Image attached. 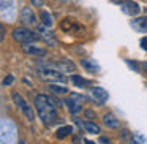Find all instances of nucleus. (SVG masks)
Listing matches in <instances>:
<instances>
[{
	"label": "nucleus",
	"mask_w": 147,
	"mask_h": 144,
	"mask_svg": "<svg viewBox=\"0 0 147 144\" xmlns=\"http://www.w3.org/2000/svg\"><path fill=\"white\" fill-rule=\"evenodd\" d=\"M30 2H32V3H33V7H41V5H43V2H45V0H30Z\"/></svg>",
	"instance_id": "24"
},
{
	"label": "nucleus",
	"mask_w": 147,
	"mask_h": 144,
	"mask_svg": "<svg viewBox=\"0 0 147 144\" xmlns=\"http://www.w3.org/2000/svg\"><path fill=\"white\" fill-rule=\"evenodd\" d=\"M10 10L14 16V0H2V16H7V11Z\"/></svg>",
	"instance_id": "15"
},
{
	"label": "nucleus",
	"mask_w": 147,
	"mask_h": 144,
	"mask_svg": "<svg viewBox=\"0 0 147 144\" xmlns=\"http://www.w3.org/2000/svg\"><path fill=\"white\" fill-rule=\"evenodd\" d=\"M141 48H142L144 51H147V37H144V38L141 40Z\"/></svg>",
	"instance_id": "23"
},
{
	"label": "nucleus",
	"mask_w": 147,
	"mask_h": 144,
	"mask_svg": "<svg viewBox=\"0 0 147 144\" xmlns=\"http://www.w3.org/2000/svg\"><path fill=\"white\" fill-rule=\"evenodd\" d=\"M36 33L40 35V40L46 41V45H49V46H55V45H57L55 37H54V32L46 30V26H38V27H36Z\"/></svg>",
	"instance_id": "7"
},
{
	"label": "nucleus",
	"mask_w": 147,
	"mask_h": 144,
	"mask_svg": "<svg viewBox=\"0 0 147 144\" xmlns=\"http://www.w3.org/2000/svg\"><path fill=\"white\" fill-rule=\"evenodd\" d=\"M142 67H144V70H146V73H147V62H146V64L142 65Z\"/></svg>",
	"instance_id": "29"
},
{
	"label": "nucleus",
	"mask_w": 147,
	"mask_h": 144,
	"mask_svg": "<svg viewBox=\"0 0 147 144\" xmlns=\"http://www.w3.org/2000/svg\"><path fill=\"white\" fill-rule=\"evenodd\" d=\"M131 27L138 32H147V18H139V19L131 21Z\"/></svg>",
	"instance_id": "13"
},
{
	"label": "nucleus",
	"mask_w": 147,
	"mask_h": 144,
	"mask_svg": "<svg viewBox=\"0 0 147 144\" xmlns=\"http://www.w3.org/2000/svg\"><path fill=\"white\" fill-rule=\"evenodd\" d=\"M40 73H41V76L46 78L48 81H54V82H65L63 73L59 71V70H49V68H46V70H40Z\"/></svg>",
	"instance_id": "8"
},
{
	"label": "nucleus",
	"mask_w": 147,
	"mask_h": 144,
	"mask_svg": "<svg viewBox=\"0 0 147 144\" xmlns=\"http://www.w3.org/2000/svg\"><path fill=\"white\" fill-rule=\"evenodd\" d=\"M0 32H2V33H0V37H2V40H3L5 38V27L3 26L0 27Z\"/></svg>",
	"instance_id": "27"
},
{
	"label": "nucleus",
	"mask_w": 147,
	"mask_h": 144,
	"mask_svg": "<svg viewBox=\"0 0 147 144\" xmlns=\"http://www.w3.org/2000/svg\"><path fill=\"white\" fill-rule=\"evenodd\" d=\"M22 51L29 55H35V57H43V55H46V49H41V48H38V46L32 45V43H24Z\"/></svg>",
	"instance_id": "10"
},
{
	"label": "nucleus",
	"mask_w": 147,
	"mask_h": 144,
	"mask_svg": "<svg viewBox=\"0 0 147 144\" xmlns=\"http://www.w3.org/2000/svg\"><path fill=\"white\" fill-rule=\"evenodd\" d=\"M49 89H51L52 92H55V93H68V89H67V87H63V86H55V84H51Z\"/></svg>",
	"instance_id": "21"
},
{
	"label": "nucleus",
	"mask_w": 147,
	"mask_h": 144,
	"mask_svg": "<svg viewBox=\"0 0 147 144\" xmlns=\"http://www.w3.org/2000/svg\"><path fill=\"white\" fill-rule=\"evenodd\" d=\"M21 22L24 26H35L36 18H35V13H33L32 8H29V7L22 8V11H21Z\"/></svg>",
	"instance_id": "9"
},
{
	"label": "nucleus",
	"mask_w": 147,
	"mask_h": 144,
	"mask_svg": "<svg viewBox=\"0 0 147 144\" xmlns=\"http://www.w3.org/2000/svg\"><path fill=\"white\" fill-rule=\"evenodd\" d=\"M13 101L21 108V111L24 112V116H26L29 120H33V119H35V114H33V108L26 101V98H24V97H21L19 93H13Z\"/></svg>",
	"instance_id": "3"
},
{
	"label": "nucleus",
	"mask_w": 147,
	"mask_h": 144,
	"mask_svg": "<svg viewBox=\"0 0 147 144\" xmlns=\"http://www.w3.org/2000/svg\"><path fill=\"white\" fill-rule=\"evenodd\" d=\"M51 65L55 67V70H59V71H71V70H74V65L71 64V62H67V60L54 62V64H51Z\"/></svg>",
	"instance_id": "14"
},
{
	"label": "nucleus",
	"mask_w": 147,
	"mask_h": 144,
	"mask_svg": "<svg viewBox=\"0 0 147 144\" xmlns=\"http://www.w3.org/2000/svg\"><path fill=\"white\" fill-rule=\"evenodd\" d=\"M86 114H87V116H89V117H93V116H95V114H93V112H92V111H86Z\"/></svg>",
	"instance_id": "28"
},
{
	"label": "nucleus",
	"mask_w": 147,
	"mask_h": 144,
	"mask_svg": "<svg viewBox=\"0 0 147 144\" xmlns=\"http://www.w3.org/2000/svg\"><path fill=\"white\" fill-rule=\"evenodd\" d=\"M128 65H130V67H133V70H134V71H139V70H138V65H136V64H133V62L128 60Z\"/></svg>",
	"instance_id": "26"
},
{
	"label": "nucleus",
	"mask_w": 147,
	"mask_h": 144,
	"mask_svg": "<svg viewBox=\"0 0 147 144\" xmlns=\"http://www.w3.org/2000/svg\"><path fill=\"white\" fill-rule=\"evenodd\" d=\"M60 29L63 30V32L67 33H74V32H86V29H84L82 26H79V24L76 22L74 19H71V18H65L63 21L60 22Z\"/></svg>",
	"instance_id": "5"
},
{
	"label": "nucleus",
	"mask_w": 147,
	"mask_h": 144,
	"mask_svg": "<svg viewBox=\"0 0 147 144\" xmlns=\"http://www.w3.org/2000/svg\"><path fill=\"white\" fill-rule=\"evenodd\" d=\"M100 144H111V141H109L108 138L101 136V138H100Z\"/></svg>",
	"instance_id": "25"
},
{
	"label": "nucleus",
	"mask_w": 147,
	"mask_h": 144,
	"mask_svg": "<svg viewBox=\"0 0 147 144\" xmlns=\"http://www.w3.org/2000/svg\"><path fill=\"white\" fill-rule=\"evenodd\" d=\"M112 2H115V3H122V0H112Z\"/></svg>",
	"instance_id": "30"
},
{
	"label": "nucleus",
	"mask_w": 147,
	"mask_h": 144,
	"mask_svg": "<svg viewBox=\"0 0 147 144\" xmlns=\"http://www.w3.org/2000/svg\"><path fill=\"white\" fill-rule=\"evenodd\" d=\"M71 82H73L74 86H78V87H87L89 86V81L84 79V78H81V76H78V74H73V76H71Z\"/></svg>",
	"instance_id": "19"
},
{
	"label": "nucleus",
	"mask_w": 147,
	"mask_h": 144,
	"mask_svg": "<svg viewBox=\"0 0 147 144\" xmlns=\"http://www.w3.org/2000/svg\"><path fill=\"white\" fill-rule=\"evenodd\" d=\"M65 105L68 106V111L71 112V114H78V112H81V109H82V106H81V100L78 98H68L65 100Z\"/></svg>",
	"instance_id": "11"
},
{
	"label": "nucleus",
	"mask_w": 147,
	"mask_h": 144,
	"mask_svg": "<svg viewBox=\"0 0 147 144\" xmlns=\"http://www.w3.org/2000/svg\"><path fill=\"white\" fill-rule=\"evenodd\" d=\"M82 128L87 131V133H92V135H96V133H100V127L95 124V122H84L82 124Z\"/></svg>",
	"instance_id": "17"
},
{
	"label": "nucleus",
	"mask_w": 147,
	"mask_h": 144,
	"mask_svg": "<svg viewBox=\"0 0 147 144\" xmlns=\"http://www.w3.org/2000/svg\"><path fill=\"white\" fill-rule=\"evenodd\" d=\"M81 65H82L87 71H90V73H96V71H100V65L96 64L93 59H82V60H81Z\"/></svg>",
	"instance_id": "12"
},
{
	"label": "nucleus",
	"mask_w": 147,
	"mask_h": 144,
	"mask_svg": "<svg viewBox=\"0 0 147 144\" xmlns=\"http://www.w3.org/2000/svg\"><path fill=\"white\" fill-rule=\"evenodd\" d=\"M103 122H105V125H106V127H109V128H119V125H120V124H119V120L112 114H105Z\"/></svg>",
	"instance_id": "16"
},
{
	"label": "nucleus",
	"mask_w": 147,
	"mask_h": 144,
	"mask_svg": "<svg viewBox=\"0 0 147 144\" xmlns=\"http://www.w3.org/2000/svg\"><path fill=\"white\" fill-rule=\"evenodd\" d=\"M40 16H41V22H43V26H46V27L49 29V27L52 26V18H51V14H49L48 11H45V10H43Z\"/></svg>",
	"instance_id": "20"
},
{
	"label": "nucleus",
	"mask_w": 147,
	"mask_h": 144,
	"mask_svg": "<svg viewBox=\"0 0 147 144\" xmlns=\"http://www.w3.org/2000/svg\"><path fill=\"white\" fill-rule=\"evenodd\" d=\"M120 10L125 14H128V16H138L141 11V7L134 0H127V2H122L120 3Z\"/></svg>",
	"instance_id": "6"
},
{
	"label": "nucleus",
	"mask_w": 147,
	"mask_h": 144,
	"mask_svg": "<svg viewBox=\"0 0 147 144\" xmlns=\"http://www.w3.org/2000/svg\"><path fill=\"white\" fill-rule=\"evenodd\" d=\"M60 106L59 100L54 97H46V95H36L35 98V108L38 112L40 119L45 124H52L57 119V108Z\"/></svg>",
	"instance_id": "1"
},
{
	"label": "nucleus",
	"mask_w": 147,
	"mask_h": 144,
	"mask_svg": "<svg viewBox=\"0 0 147 144\" xmlns=\"http://www.w3.org/2000/svg\"><path fill=\"white\" fill-rule=\"evenodd\" d=\"M11 35H13L14 41L21 43V45H24V43H33L36 40H40V35L36 33V30L33 32V30L27 29V27H16Z\"/></svg>",
	"instance_id": "2"
},
{
	"label": "nucleus",
	"mask_w": 147,
	"mask_h": 144,
	"mask_svg": "<svg viewBox=\"0 0 147 144\" xmlns=\"http://www.w3.org/2000/svg\"><path fill=\"white\" fill-rule=\"evenodd\" d=\"M70 133H73V127H70V125H67V127H62V128H59L57 130V138L59 139H63V138H67Z\"/></svg>",
	"instance_id": "18"
},
{
	"label": "nucleus",
	"mask_w": 147,
	"mask_h": 144,
	"mask_svg": "<svg viewBox=\"0 0 147 144\" xmlns=\"http://www.w3.org/2000/svg\"><path fill=\"white\" fill-rule=\"evenodd\" d=\"M86 144H93V143H92V141H86Z\"/></svg>",
	"instance_id": "31"
},
{
	"label": "nucleus",
	"mask_w": 147,
	"mask_h": 144,
	"mask_svg": "<svg viewBox=\"0 0 147 144\" xmlns=\"http://www.w3.org/2000/svg\"><path fill=\"white\" fill-rule=\"evenodd\" d=\"M13 79H14L13 74H8V76L3 79V86H11V84H13Z\"/></svg>",
	"instance_id": "22"
},
{
	"label": "nucleus",
	"mask_w": 147,
	"mask_h": 144,
	"mask_svg": "<svg viewBox=\"0 0 147 144\" xmlns=\"http://www.w3.org/2000/svg\"><path fill=\"white\" fill-rule=\"evenodd\" d=\"M89 95H90V98H92V101H95L96 105H103V103H106V100L109 98V93L106 92L103 87H90Z\"/></svg>",
	"instance_id": "4"
}]
</instances>
